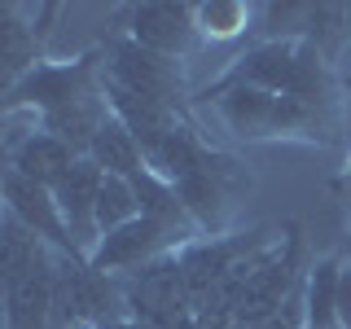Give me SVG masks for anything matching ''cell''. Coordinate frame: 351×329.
I'll use <instances>...</instances> for the list:
<instances>
[{
	"label": "cell",
	"instance_id": "6da1fadb",
	"mask_svg": "<svg viewBox=\"0 0 351 329\" xmlns=\"http://www.w3.org/2000/svg\"><path fill=\"white\" fill-rule=\"evenodd\" d=\"M228 88H259L272 97H303V101H338V80L329 58L312 40H259L228 62L215 84H206L193 101H215Z\"/></svg>",
	"mask_w": 351,
	"mask_h": 329
},
{
	"label": "cell",
	"instance_id": "7a4b0ae2",
	"mask_svg": "<svg viewBox=\"0 0 351 329\" xmlns=\"http://www.w3.org/2000/svg\"><path fill=\"white\" fill-rule=\"evenodd\" d=\"M106 93V49H88L80 58L66 62H49L44 58L31 75L5 93V114H18V110H36L40 114H53V110H66L75 101H88V97Z\"/></svg>",
	"mask_w": 351,
	"mask_h": 329
},
{
	"label": "cell",
	"instance_id": "3957f363",
	"mask_svg": "<svg viewBox=\"0 0 351 329\" xmlns=\"http://www.w3.org/2000/svg\"><path fill=\"white\" fill-rule=\"evenodd\" d=\"M106 80L114 88H123V93L145 97V101H154V106H162V110H171V114H180V119L193 123L176 58L149 53V49H141L136 40H128V36L114 31L110 44H106Z\"/></svg>",
	"mask_w": 351,
	"mask_h": 329
},
{
	"label": "cell",
	"instance_id": "277c9868",
	"mask_svg": "<svg viewBox=\"0 0 351 329\" xmlns=\"http://www.w3.org/2000/svg\"><path fill=\"white\" fill-rule=\"evenodd\" d=\"M171 189L180 193L184 211L202 228V237H224V224H228V211H233L237 193L250 189V171L241 167L233 154L206 149V158L189 175H180Z\"/></svg>",
	"mask_w": 351,
	"mask_h": 329
},
{
	"label": "cell",
	"instance_id": "5b68a950",
	"mask_svg": "<svg viewBox=\"0 0 351 329\" xmlns=\"http://www.w3.org/2000/svg\"><path fill=\"white\" fill-rule=\"evenodd\" d=\"M128 321L123 285L119 277L97 272L88 259H62L58 255V325L80 329V325H119Z\"/></svg>",
	"mask_w": 351,
	"mask_h": 329
},
{
	"label": "cell",
	"instance_id": "8992f818",
	"mask_svg": "<svg viewBox=\"0 0 351 329\" xmlns=\"http://www.w3.org/2000/svg\"><path fill=\"white\" fill-rule=\"evenodd\" d=\"M189 241H197V237L184 233V228H171V224H162V219L136 215L132 224L114 228V233H106L97 241V250L88 255V263H93L97 272H106V277H123V272H136V268H145V263L162 259V255L184 250Z\"/></svg>",
	"mask_w": 351,
	"mask_h": 329
},
{
	"label": "cell",
	"instance_id": "52a82bcc",
	"mask_svg": "<svg viewBox=\"0 0 351 329\" xmlns=\"http://www.w3.org/2000/svg\"><path fill=\"white\" fill-rule=\"evenodd\" d=\"M114 31L136 40L141 49L162 53V58H189L197 36V14L193 5H171V0H145V5H119L114 9Z\"/></svg>",
	"mask_w": 351,
	"mask_h": 329
},
{
	"label": "cell",
	"instance_id": "ba28073f",
	"mask_svg": "<svg viewBox=\"0 0 351 329\" xmlns=\"http://www.w3.org/2000/svg\"><path fill=\"white\" fill-rule=\"evenodd\" d=\"M268 233H272V228H246V233H224V237H197L184 250H176L180 272H184V290H189V303L197 307L246 255H255V250H263L268 241H277Z\"/></svg>",
	"mask_w": 351,
	"mask_h": 329
},
{
	"label": "cell",
	"instance_id": "9c48e42d",
	"mask_svg": "<svg viewBox=\"0 0 351 329\" xmlns=\"http://www.w3.org/2000/svg\"><path fill=\"white\" fill-rule=\"evenodd\" d=\"M0 184H5V211H14L49 250H58L62 259H88L84 250L75 246V237H71V228H66V219L58 211V197H53L49 184L22 175L18 167H5Z\"/></svg>",
	"mask_w": 351,
	"mask_h": 329
},
{
	"label": "cell",
	"instance_id": "30bf717a",
	"mask_svg": "<svg viewBox=\"0 0 351 329\" xmlns=\"http://www.w3.org/2000/svg\"><path fill=\"white\" fill-rule=\"evenodd\" d=\"M22 5H0V88H14L22 75H31L44 62V36H49V22L62 14V5H40L36 22L22 18Z\"/></svg>",
	"mask_w": 351,
	"mask_h": 329
},
{
	"label": "cell",
	"instance_id": "8fae6325",
	"mask_svg": "<svg viewBox=\"0 0 351 329\" xmlns=\"http://www.w3.org/2000/svg\"><path fill=\"white\" fill-rule=\"evenodd\" d=\"M58 321V250H44L31 272L5 281V329H53Z\"/></svg>",
	"mask_w": 351,
	"mask_h": 329
},
{
	"label": "cell",
	"instance_id": "7c38bea8",
	"mask_svg": "<svg viewBox=\"0 0 351 329\" xmlns=\"http://www.w3.org/2000/svg\"><path fill=\"white\" fill-rule=\"evenodd\" d=\"M101 180H106V171L97 167L93 158H80L58 184H53L58 211H62L66 228H71L75 246H80L84 255H93L97 241H101V228H97V197H101Z\"/></svg>",
	"mask_w": 351,
	"mask_h": 329
},
{
	"label": "cell",
	"instance_id": "4fadbf2b",
	"mask_svg": "<svg viewBox=\"0 0 351 329\" xmlns=\"http://www.w3.org/2000/svg\"><path fill=\"white\" fill-rule=\"evenodd\" d=\"M75 162H80V154L66 145V141L49 136L44 127H31L27 136H9V167H18L22 175L49 184V189L75 167Z\"/></svg>",
	"mask_w": 351,
	"mask_h": 329
},
{
	"label": "cell",
	"instance_id": "5bb4252c",
	"mask_svg": "<svg viewBox=\"0 0 351 329\" xmlns=\"http://www.w3.org/2000/svg\"><path fill=\"white\" fill-rule=\"evenodd\" d=\"M343 255H325L316 263H307V281H303V312L307 329H343L338 325V285H343Z\"/></svg>",
	"mask_w": 351,
	"mask_h": 329
},
{
	"label": "cell",
	"instance_id": "9a60e30c",
	"mask_svg": "<svg viewBox=\"0 0 351 329\" xmlns=\"http://www.w3.org/2000/svg\"><path fill=\"white\" fill-rule=\"evenodd\" d=\"M88 158L97 162L106 175H123V180H132L141 167H149L145 162V149L136 145V136L119 123L114 114L106 119V127L97 132V141H93V149H88Z\"/></svg>",
	"mask_w": 351,
	"mask_h": 329
},
{
	"label": "cell",
	"instance_id": "2e32d148",
	"mask_svg": "<svg viewBox=\"0 0 351 329\" xmlns=\"http://www.w3.org/2000/svg\"><path fill=\"white\" fill-rule=\"evenodd\" d=\"M193 14L202 40H237L246 31H259V5H241V0H206L193 5Z\"/></svg>",
	"mask_w": 351,
	"mask_h": 329
},
{
	"label": "cell",
	"instance_id": "e0dca14e",
	"mask_svg": "<svg viewBox=\"0 0 351 329\" xmlns=\"http://www.w3.org/2000/svg\"><path fill=\"white\" fill-rule=\"evenodd\" d=\"M44 250H49V246H44V241L31 233L14 211H5V219H0V268H5V281L31 272L44 259Z\"/></svg>",
	"mask_w": 351,
	"mask_h": 329
},
{
	"label": "cell",
	"instance_id": "ac0fdd59",
	"mask_svg": "<svg viewBox=\"0 0 351 329\" xmlns=\"http://www.w3.org/2000/svg\"><path fill=\"white\" fill-rule=\"evenodd\" d=\"M141 215V197L136 189H132V180H123V175H106L101 180V197H97V228L106 233H114V228L132 224V219Z\"/></svg>",
	"mask_w": 351,
	"mask_h": 329
},
{
	"label": "cell",
	"instance_id": "d6986e66",
	"mask_svg": "<svg viewBox=\"0 0 351 329\" xmlns=\"http://www.w3.org/2000/svg\"><path fill=\"white\" fill-rule=\"evenodd\" d=\"M303 325H307V312H303V290H299V294H294V299L285 303L277 316H268V321H259L255 329H303Z\"/></svg>",
	"mask_w": 351,
	"mask_h": 329
},
{
	"label": "cell",
	"instance_id": "ffe728a7",
	"mask_svg": "<svg viewBox=\"0 0 351 329\" xmlns=\"http://www.w3.org/2000/svg\"><path fill=\"white\" fill-rule=\"evenodd\" d=\"M110 329H145V325H136V321H119V325H110Z\"/></svg>",
	"mask_w": 351,
	"mask_h": 329
},
{
	"label": "cell",
	"instance_id": "44dd1931",
	"mask_svg": "<svg viewBox=\"0 0 351 329\" xmlns=\"http://www.w3.org/2000/svg\"><path fill=\"white\" fill-rule=\"evenodd\" d=\"M343 184H351V158H347V167H343Z\"/></svg>",
	"mask_w": 351,
	"mask_h": 329
},
{
	"label": "cell",
	"instance_id": "7402d4cb",
	"mask_svg": "<svg viewBox=\"0 0 351 329\" xmlns=\"http://www.w3.org/2000/svg\"><path fill=\"white\" fill-rule=\"evenodd\" d=\"M343 93H347V97H351V80H343Z\"/></svg>",
	"mask_w": 351,
	"mask_h": 329
},
{
	"label": "cell",
	"instance_id": "603a6c76",
	"mask_svg": "<svg viewBox=\"0 0 351 329\" xmlns=\"http://www.w3.org/2000/svg\"><path fill=\"white\" fill-rule=\"evenodd\" d=\"M303 329H307V325H303Z\"/></svg>",
	"mask_w": 351,
	"mask_h": 329
}]
</instances>
